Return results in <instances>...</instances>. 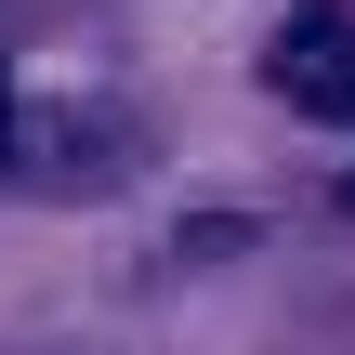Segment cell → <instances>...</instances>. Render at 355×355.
<instances>
[{"mask_svg":"<svg viewBox=\"0 0 355 355\" xmlns=\"http://www.w3.org/2000/svg\"><path fill=\"white\" fill-rule=\"evenodd\" d=\"M263 79H277L303 119H355V13H343V0H303V13L277 26Z\"/></svg>","mask_w":355,"mask_h":355,"instance_id":"6da1fadb","label":"cell"},{"mask_svg":"<svg viewBox=\"0 0 355 355\" xmlns=\"http://www.w3.org/2000/svg\"><path fill=\"white\" fill-rule=\"evenodd\" d=\"M0 158H13V79H0Z\"/></svg>","mask_w":355,"mask_h":355,"instance_id":"7a4b0ae2","label":"cell"},{"mask_svg":"<svg viewBox=\"0 0 355 355\" xmlns=\"http://www.w3.org/2000/svg\"><path fill=\"white\" fill-rule=\"evenodd\" d=\"M343 211H355V171H343Z\"/></svg>","mask_w":355,"mask_h":355,"instance_id":"3957f363","label":"cell"}]
</instances>
